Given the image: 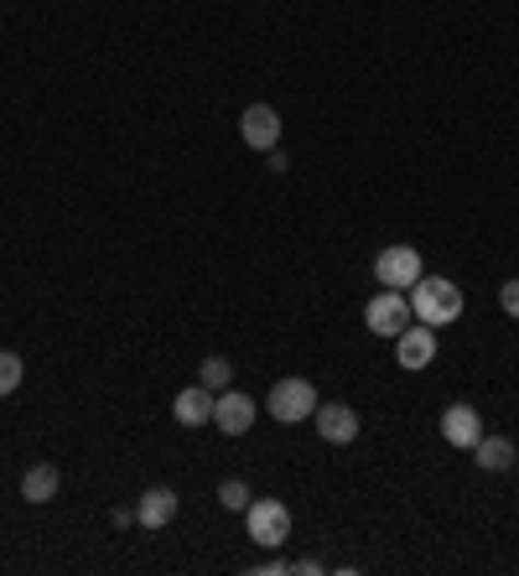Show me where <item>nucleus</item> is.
Wrapping results in <instances>:
<instances>
[{
  "mask_svg": "<svg viewBox=\"0 0 519 576\" xmlns=\"http://www.w3.org/2000/svg\"><path fill=\"white\" fill-rule=\"evenodd\" d=\"M405 297H411L416 322H426V327H447V322L462 318V291H458V280H447V276H420Z\"/></svg>",
  "mask_w": 519,
  "mask_h": 576,
  "instance_id": "f257e3e1",
  "label": "nucleus"
},
{
  "mask_svg": "<svg viewBox=\"0 0 519 576\" xmlns=\"http://www.w3.org/2000/svg\"><path fill=\"white\" fill-rule=\"evenodd\" d=\"M265 411H270V421H280V426L312 421V411H318V390H312V379H301V375L276 379L270 395H265Z\"/></svg>",
  "mask_w": 519,
  "mask_h": 576,
  "instance_id": "f03ea898",
  "label": "nucleus"
},
{
  "mask_svg": "<svg viewBox=\"0 0 519 576\" xmlns=\"http://www.w3.org/2000/svg\"><path fill=\"white\" fill-rule=\"evenodd\" d=\"M244 530H250V540H255L260 551H280V545L291 540V509H286L280 498H250Z\"/></svg>",
  "mask_w": 519,
  "mask_h": 576,
  "instance_id": "7ed1b4c3",
  "label": "nucleus"
},
{
  "mask_svg": "<svg viewBox=\"0 0 519 576\" xmlns=\"http://www.w3.org/2000/svg\"><path fill=\"white\" fill-rule=\"evenodd\" d=\"M411 318H416V312H411V297H405V291H390V286L374 291L369 307H364V327L380 333V338H400V333L411 327Z\"/></svg>",
  "mask_w": 519,
  "mask_h": 576,
  "instance_id": "20e7f679",
  "label": "nucleus"
},
{
  "mask_svg": "<svg viewBox=\"0 0 519 576\" xmlns=\"http://www.w3.org/2000/svg\"><path fill=\"white\" fill-rule=\"evenodd\" d=\"M420 276H426V265H420V250H411V244H390L374 260V280L390 291H411Z\"/></svg>",
  "mask_w": 519,
  "mask_h": 576,
  "instance_id": "39448f33",
  "label": "nucleus"
},
{
  "mask_svg": "<svg viewBox=\"0 0 519 576\" xmlns=\"http://www.w3.org/2000/svg\"><path fill=\"white\" fill-rule=\"evenodd\" d=\"M312 426H318L322 441H333V447H348V441L359 437V411H354V405H343V400H318V411H312Z\"/></svg>",
  "mask_w": 519,
  "mask_h": 576,
  "instance_id": "423d86ee",
  "label": "nucleus"
},
{
  "mask_svg": "<svg viewBox=\"0 0 519 576\" xmlns=\"http://www.w3.org/2000/svg\"><path fill=\"white\" fill-rule=\"evenodd\" d=\"M441 437H447V447H458V452H473L483 437V416L473 411V405H447L441 411Z\"/></svg>",
  "mask_w": 519,
  "mask_h": 576,
  "instance_id": "0eeeda50",
  "label": "nucleus"
},
{
  "mask_svg": "<svg viewBox=\"0 0 519 576\" xmlns=\"http://www.w3.org/2000/svg\"><path fill=\"white\" fill-rule=\"evenodd\" d=\"M240 136L250 151H276L280 146V115L270 110V104H250L240 115Z\"/></svg>",
  "mask_w": 519,
  "mask_h": 576,
  "instance_id": "6e6552de",
  "label": "nucleus"
},
{
  "mask_svg": "<svg viewBox=\"0 0 519 576\" xmlns=\"http://www.w3.org/2000/svg\"><path fill=\"white\" fill-rule=\"evenodd\" d=\"M395 358H400V369H431L437 364V327H426V322L405 327L395 338Z\"/></svg>",
  "mask_w": 519,
  "mask_h": 576,
  "instance_id": "1a4fd4ad",
  "label": "nucleus"
},
{
  "mask_svg": "<svg viewBox=\"0 0 519 576\" xmlns=\"http://www.w3.org/2000/svg\"><path fill=\"white\" fill-rule=\"evenodd\" d=\"M214 426H219L223 437H244L255 426V400L240 395V390H223L219 405H214Z\"/></svg>",
  "mask_w": 519,
  "mask_h": 576,
  "instance_id": "9d476101",
  "label": "nucleus"
},
{
  "mask_svg": "<svg viewBox=\"0 0 519 576\" xmlns=\"http://www.w3.org/2000/svg\"><path fill=\"white\" fill-rule=\"evenodd\" d=\"M214 405H219V395H214V390L187 384V390H177V400H172V416H177V426L198 431V426H208V421H214Z\"/></svg>",
  "mask_w": 519,
  "mask_h": 576,
  "instance_id": "9b49d317",
  "label": "nucleus"
},
{
  "mask_svg": "<svg viewBox=\"0 0 519 576\" xmlns=\"http://www.w3.org/2000/svg\"><path fill=\"white\" fill-rule=\"evenodd\" d=\"M172 519H177V488L157 483V488H146V494L136 498V525L161 530V525H172Z\"/></svg>",
  "mask_w": 519,
  "mask_h": 576,
  "instance_id": "f8f14e48",
  "label": "nucleus"
},
{
  "mask_svg": "<svg viewBox=\"0 0 519 576\" xmlns=\"http://www.w3.org/2000/svg\"><path fill=\"white\" fill-rule=\"evenodd\" d=\"M473 462H478L483 473H509V468L519 462V452H515V441L509 437H488V431H483L478 447H473Z\"/></svg>",
  "mask_w": 519,
  "mask_h": 576,
  "instance_id": "ddd939ff",
  "label": "nucleus"
},
{
  "mask_svg": "<svg viewBox=\"0 0 519 576\" xmlns=\"http://www.w3.org/2000/svg\"><path fill=\"white\" fill-rule=\"evenodd\" d=\"M58 488H62V473L53 462H37V468H26V477H21V498L26 504H53Z\"/></svg>",
  "mask_w": 519,
  "mask_h": 576,
  "instance_id": "4468645a",
  "label": "nucleus"
},
{
  "mask_svg": "<svg viewBox=\"0 0 519 576\" xmlns=\"http://www.w3.org/2000/svg\"><path fill=\"white\" fill-rule=\"evenodd\" d=\"M229 379H234V364H229L223 354H214V358H203V364H198V384H203V390L223 395V390H229Z\"/></svg>",
  "mask_w": 519,
  "mask_h": 576,
  "instance_id": "2eb2a0df",
  "label": "nucleus"
},
{
  "mask_svg": "<svg viewBox=\"0 0 519 576\" xmlns=\"http://www.w3.org/2000/svg\"><path fill=\"white\" fill-rule=\"evenodd\" d=\"M250 483H244V477H223L219 483V504L223 509H234V515H244V509H250Z\"/></svg>",
  "mask_w": 519,
  "mask_h": 576,
  "instance_id": "dca6fc26",
  "label": "nucleus"
},
{
  "mask_svg": "<svg viewBox=\"0 0 519 576\" xmlns=\"http://www.w3.org/2000/svg\"><path fill=\"white\" fill-rule=\"evenodd\" d=\"M21 375H26V369H21V358L11 354V348H0V400H5L11 390H16Z\"/></svg>",
  "mask_w": 519,
  "mask_h": 576,
  "instance_id": "f3484780",
  "label": "nucleus"
},
{
  "mask_svg": "<svg viewBox=\"0 0 519 576\" xmlns=\"http://www.w3.org/2000/svg\"><path fill=\"white\" fill-rule=\"evenodd\" d=\"M499 307L509 312V318H519V276H515V280H504V286H499Z\"/></svg>",
  "mask_w": 519,
  "mask_h": 576,
  "instance_id": "a211bd4d",
  "label": "nucleus"
},
{
  "mask_svg": "<svg viewBox=\"0 0 519 576\" xmlns=\"http://www.w3.org/2000/svg\"><path fill=\"white\" fill-rule=\"evenodd\" d=\"M265 157H270V172H286V166H291V161H286V151H280V146H276V151H265Z\"/></svg>",
  "mask_w": 519,
  "mask_h": 576,
  "instance_id": "6ab92c4d",
  "label": "nucleus"
}]
</instances>
